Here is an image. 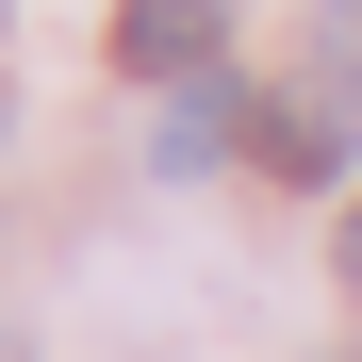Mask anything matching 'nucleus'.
<instances>
[{"instance_id":"4","label":"nucleus","mask_w":362,"mask_h":362,"mask_svg":"<svg viewBox=\"0 0 362 362\" xmlns=\"http://www.w3.org/2000/svg\"><path fill=\"white\" fill-rule=\"evenodd\" d=\"M346 280H362V214H346Z\"/></svg>"},{"instance_id":"3","label":"nucleus","mask_w":362,"mask_h":362,"mask_svg":"<svg viewBox=\"0 0 362 362\" xmlns=\"http://www.w3.org/2000/svg\"><path fill=\"white\" fill-rule=\"evenodd\" d=\"M247 148H264L280 181H346V115H296V99H280V115H247Z\"/></svg>"},{"instance_id":"5","label":"nucleus","mask_w":362,"mask_h":362,"mask_svg":"<svg viewBox=\"0 0 362 362\" xmlns=\"http://www.w3.org/2000/svg\"><path fill=\"white\" fill-rule=\"evenodd\" d=\"M0 132H17V115H0Z\"/></svg>"},{"instance_id":"1","label":"nucleus","mask_w":362,"mask_h":362,"mask_svg":"<svg viewBox=\"0 0 362 362\" xmlns=\"http://www.w3.org/2000/svg\"><path fill=\"white\" fill-rule=\"evenodd\" d=\"M230 49V0H115V66L132 83H214Z\"/></svg>"},{"instance_id":"2","label":"nucleus","mask_w":362,"mask_h":362,"mask_svg":"<svg viewBox=\"0 0 362 362\" xmlns=\"http://www.w3.org/2000/svg\"><path fill=\"white\" fill-rule=\"evenodd\" d=\"M214 148H230V83H165V132H148V165H165V181H198Z\"/></svg>"}]
</instances>
